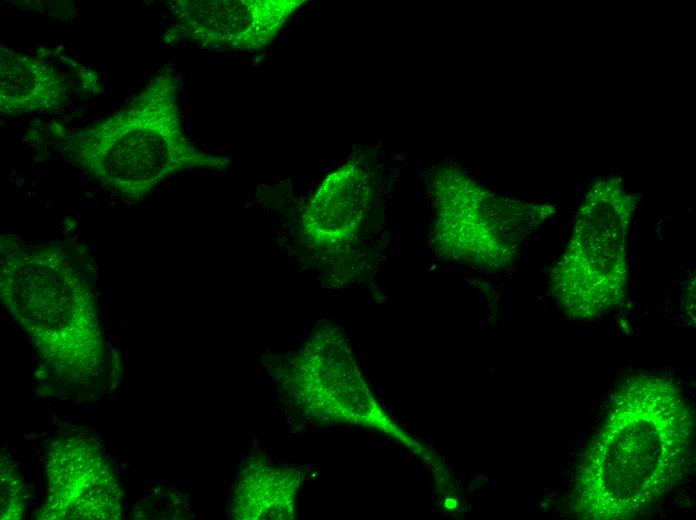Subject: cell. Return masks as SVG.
Listing matches in <instances>:
<instances>
[{
    "label": "cell",
    "instance_id": "obj_1",
    "mask_svg": "<svg viewBox=\"0 0 696 520\" xmlns=\"http://www.w3.org/2000/svg\"><path fill=\"white\" fill-rule=\"evenodd\" d=\"M694 420L674 382L637 374L612 395L608 414L576 472L572 509L586 520H628L682 477Z\"/></svg>",
    "mask_w": 696,
    "mask_h": 520
},
{
    "label": "cell",
    "instance_id": "obj_2",
    "mask_svg": "<svg viewBox=\"0 0 696 520\" xmlns=\"http://www.w3.org/2000/svg\"><path fill=\"white\" fill-rule=\"evenodd\" d=\"M1 299L41 357L68 376H87L103 358L92 293L65 254L2 236Z\"/></svg>",
    "mask_w": 696,
    "mask_h": 520
},
{
    "label": "cell",
    "instance_id": "obj_3",
    "mask_svg": "<svg viewBox=\"0 0 696 520\" xmlns=\"http://www.w3.org/2000/svg\"><path fill=\"white\" fill-rule=\"evenodd\" d=\"M69 150L92 177L131 199L181 171L225 169L231 163L202 152L184 135L177 82L168 74L155 79L130 108L82 132Z\"/></svg>",
    "mask_w": 696,
    "mask_h": 520
},
{
    "label": "cell",
    "instance_id": "obj_4",
    "mask_svg": "<svg viewBox=\"0 0 696 520\" xmlns=\"http://www.w3.org/2000/svg\"><path fill=\"white\" fill-rule=\"evenodd\" d=\"M634 209L635 199L620 177L611 175L591 186L550 275L551 292L565 315L591 320L622 302Z\"/></svg>",
    "mask_w": 696,
    "mask_h": 520
},
{
    "label": "cell",
    "instance_id": "obj_5",
    "mask_svg": "<svg viewBox=\"0 0 696 520\" xmlns=\"http://www.w3.org/2000/svg\"><path fill=\"white\" fill-rule=\"evenodd\" d=\"M433 194L437 245L482 269L512 263L528 235L553 213L549 205L494 195L452 167L436 173Z\"/></svg>",
    "mask_w": 696,
    "mask_h": 520
},
{
    "label": "cell",
    "instance_id": "obj_6",
    "mask_svg": "<svg viewBox=\"0 0 696 520\" xmlns=\"http://www.w3.org/2000/svg\"><path fill=\"white\" fill-rule=\"evenodd\" d=\"M306 0L177 1L180 35L207 48L258 51L268 46Z\"/></svg>",
    "mask_w": 696,
    "mask_h": 520
},
{
    "label": "cell",
    "instance_id": "obj_7",
    "mask_svg": "<svg viewBox=\"0 0 696 520\" xmlns=\"http://www.w3.org/2000/svg\"><path fill=\"white\" fill-rule=\"evenodd\" d=\"M43 518L116 519L117 482L102 454L84 440H61L48 455Z\"/></svg>",
    "mask_w": 696,
    "mask_h": 520
},
{
    "label": "cell",
    "instance_id": "obj_8",
    "mask_svg": "<svg viewBox=\"0 0 696 520\" xmlns=\"http://www.w3.org/2000/svg\"><path fill=\"white\" fill-rule=\"evenodd\" d=\"M371 195V180L362 165L348 161L338 167L323 179L304 210L305 236L322 247L348 241L358 231Z\"/></svg>",
    "mask_w": 696,
    "mask_h": 520
},
{
    "label": "cell",
    "instance_id": "obj_9",
    "mask_svg": "<svg viewBox=\"0 0 696 520\" xmlns=\"http://www.w3.org/2000/svg\"><path fill=\"white\" fill-rule=\"evenodd\" d=\"M244 468L231 508L238 519H290L298 487L297 472L262 459Z\"/></svg>",
    "mask_w": 696,
    "mask_h": 520
}]
</instances>
